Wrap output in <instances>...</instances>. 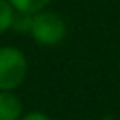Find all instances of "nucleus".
Here are the masks:
<instances>
[{
  "mask_svg": "<svg viewBox=\"0 0 120 120\" xmlns=\"http://www.w3.org/2000/svg\"><path fill=\"white\" fill-rule=\"evenodd\" d=\"M28 34L41 46H58L67 35V23L58 12L44 9L30 16Z\"/></svg>",
  "mask_w": 120,
  "mask_h": 120,
  "instance_id": "f257e3e1",
  "label": "nucleus"
},
{
  "mask_svg": "<svg viewBox=\"0 0 120 120\" xmlns=\"http://www.w3.org/2000/svg\"><path fill=\"white\" fill-rule=\"evenodd\" d=\"M28 62L21 49L14 46L0 48V90H12L21 86L26 79Z\"/></svg>",
  "mask_w": 120,
  "mask_h": 120,
  "instance_id": "f03ea898",
  "label": "nucleus"
},
{
  "mask_svg": "<svg viewBox=\"0 0 120 120\" xmlns=\"http://www.w3.org/2000/svg\"><path fill=\"white\" fill-rule=\"evenodd\" d=\"M23 102L12 90H0V120H19Z\"/></svg>",
  "mask_w": 120,
  "mask_h": 120,
  "instance_id": "7ed1b4c3",
  "label": "nucleus"
},
{
  "mask_svg": "<svg viewBox=\"0 0 120 120\" xmlns=\"http://www.w3.org/2000/svg\"><path fill=\"white\" fill-rule=\"evenodd\" d=\"M7 2L14 7L16 12L32 16V14H35V12H39V11L48 9V5L51 4L53 0H7Z\"/></svg>",
  "mask_w": 120,
  "mask_h": 120,
  "instance_id": "20e7f679",
  "label": "nucleus"
},
{
  "mask_svg": "<svg viewBox=\"0 0 120 120\" xmlns=\"http://www.w3.org/2000/svg\"><path fill=\"white\" fill-rule=\"evenodd\" d=\"M16 18V11L7 0H0V35L12 28Z\"/></svg>",
  "mask_w": 120,
  "mask_h": 120,
  "instance_id": "39448f33",
  "label": "nucleus"
},
{
  "mask_svg": "<svg viewBox=\"0 0 120 120\" xmlns=\"http://www.w3.org/2000/svg\"><path fill=\"white\" fill-rule=\"evenodd\" d=\"M19 120H51L49 115L42 111H28V113H23V116Z\"/></svg>",
  "mask_w": 120,
  "mask_h": 120,
  "instance_id": "423d86ee",
  "label": "nucleus"
}]
</instances>
